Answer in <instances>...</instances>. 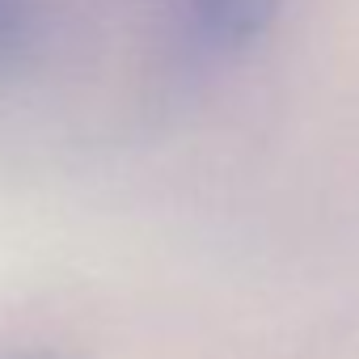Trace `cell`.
Returning <instances> with one entry per match:
<instances>
[{
  "label": "cell",
  "mask_w": 359,
  "mask_h": 359,
  "mask_svg": "<svg viewBox=\"0 0 359 359\" xmlns=\"http://www.w3.org/2000/svg\"><path fill=\"white\" fill-rule=\"evenodd\" d=\"M275 9H279V0H187L195 34L220 51L254 43L271 26Z\"/></svg>",
  "instance_id": "1"
},
{
  "label": "cell",
  "mask_w": 359,
  "mask_h": 359,
  "mask_svg": "<svg viewBox=\"0 0 359 359\" xmlns=\"http://www.w3.org/2000/svg\"><path fill=\"white\" fill-rule=\"evenodd\" d=\"M34 34V9L30 0H0V81H5L18 60L26 55Z\"/></svg>",
  "instance_id": "2"
},
{
  "label": "cell",
  "mask_w": 359,
  "mask_h": 359,
  "mask_svg": "<svg viewBox=\"0 0 359 359\" xmlns=\"http://www.w3.org/2000/svg\"><path fill=\"white\" fill-rule=\"evenodd\" d=\"M0 359H72V355H64L55 346H5Z\"/></svg>",
  "instance_id": "3"
}]
</instances>
